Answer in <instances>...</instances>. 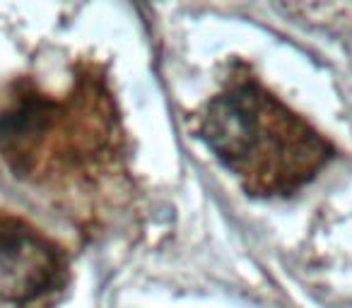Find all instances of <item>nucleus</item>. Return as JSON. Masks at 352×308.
Here are the masks:
<instances>
[{
  "mask_svg": "<svg viewBox=\"0 0 352 308\" xmlns=\"http://www.w3.org/2000/svg\"><path fill=\"white\" fill-rule=\"evenodd\" d=\"M201 137L258 198L299 191L333 157L331 145L254 78L230 80L208 102Z\"/></svg>",
  "mask_w": 352,
  "mask_h": 308,
  "instance_id": "f257e3e1",
  "label": "nucleus"
},
{
  "mask_svg": "<svg viewBox=\"0 0 352 308\" xmlns=\"http://www.w3.org/2000/svg\"><path fill=\"white\" fill-rule=\"evenodd\" d=\"M58 272V253L39 231L0 215V292L12 298H34L54 287Z\"/></svg>",
  "mask_w": 352,
  "mask_h": 308,
  "instance_id": "f03ea898",
  "label": "nucleus"
}]
</instances>
